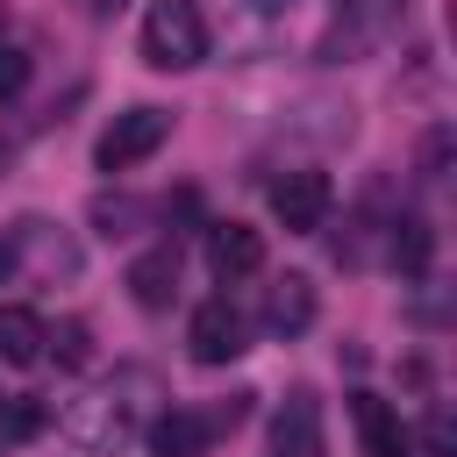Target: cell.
Instances as JSON below:
<instances>
[{
  "label": "cell",
  "mask_w": 457,
  "mask_h": 457,
  "mask_svg": "<svg viewBox=\"0 0 457 457\" xmlns=\"http://www.w3.org/2000/svg\"><path fill=\"white\" fill-rule=\"evenodd\" d=\"M164 136H171V107H129V114H114V121L100 129L93 164H100V171H129V164H143Z\"/></svg>",
  "instance_id": "277c9868"
},
{
  "label": "cell",
  "mask_w": 457,
  "mask_h": 457,
  "mask_svg": "<svg viewBox=\"0 0 457 457\" xmlns=\"http://www.w3.org/2000/svg\"><path fill=\"white\" fill-rule=\"evenodd\" d=\"M29 86V50L21 43H0V100H14Z\"/></svg>",
  "instance_id": "e0dca14e"
},
{
  "label": "cell",
  "mask_w": 457,
  "mask_h": 457,
  "mask_svg": "<svg viewBox=\"0 0 457 457\" xmlns=\"http://www.w3.org/2000/svg\"><path fill=\"white\" fill-rule=\"evenodd\" d=\"M186 350H193V364H236L250 350V328H243V314L228 300H207L186 321Z\"/></svg>",
  "instance_id": "52a82bcc"
},
{
  "label": "cell",
  "mask_w": 457,
  "mask_h": 457,
  "mask_svg": "<svg viewBox=\"0 0 457 457\" xmlns=\"http://www.w3.org/2000/svg\"><path fill=\"white\" fill-rule=\"evenodd\" d=\"M171 286H179V250H171V243H157L150 257H136V264H129V293H136L143 307H164V300H171Z\"/></svg>",
  "instance_id": "4fadbf2b"
},
{
  "label": "cell",
  "mask_w": 457,
  "mask_h": 457,
  "mask_svg": "<svg viewBox=\"0 0 457 457\" xmlns=\"http://www.w3.org/2000/svg\"><path fill=\"white\" fill-rule=\"evenodd\" d=\"M350 421H357L364 457H407V428H400L393 400H378V393H350Z\"/></svg>",
  "instance_id": "8fae6325"
},
{
  "label": "cell",
  "mask_w": 457,
  "mask_h": 457,
  "mask_svg": "<svg viewBox=\"0 0 457 457\" xmlns=\"http://www.w3.org/2000/svg\"><path fill=\"white\" fill-rule=\"evenodd\" d=\"M400 21H407V0H336L314 57H321V64H357V57L386 50Z\"/></svg>",
  "instance_id": "7a4b0ae2"
},
{
  "label": "cell",
  "mask_w": 457,
  "mask_h": 457,
  "mask_svg": "<svg viewBox=\"0 0 457 457\" xmlns=\"http://www.w3.org/2000/svg\"><path fill=\"white\" fill-rule=\"evenodd\" d=\"M250 14L257 21H278V14H293V0H250Z\"/></svg>",
  "instance_id": "ffe728a7"
},
{
  "label": "cell",
  "mask_w": 457,
  "mask_h": 457,
  "mask_svg": "<svg viewBox=\"0 0 457 457\" xmlns=\"http://www.w3.org/2000/svg\"><path fill=\"white\" fill-rule=\"evenodd\" d=\"M321 450H328V436H321V400H314L307 386H293V393L278 400V414H271L264 457H321Z\"/></svg>",
  "instance_id": "ba28073f"
},
{
  "label": "cell",
  "mask_w": 457,
  "mask_h": 457,
  "mask_svg": "<svg viewBox=\"0 0 457 457\" xmlns=\"http://www.w3.org/2000/svg\"><path fill=\"white\" fill-rule=\"evenodd\" d=\"M207 57V21L193 0H150L143 14V64L157 71H193Z\"/></svg>",
  "instance_id": "3957f363"
},
{
  "label": "cell",
  "mask_w": 457,
  "mask_h": 457,
  "mask_svg": "<svg viewBox=\"0 0 457 457\" xmlns=\"http://www.w3.org/2000/svg\"><path fill=\"white\" fill-rule=\"evenodd\" d=\"M421 450H428V457H457V428H450V414H443V407L421 421Z\"/></svg>",
  "instance_id": "ac0fdd59"
},
{
  "label": "cell",
  "mask_w": 457,
  "mask_h": 457,
  "mask_svg": "<svg viewBox=\"0 0 457 457\" xmlns=\"http://www.w3.org/2000/svg\"><path fill=\"white\" fill-rule=\"evenodd\" d=\"M43 343H57V364H86L93 350H86V321H57V328H43Z\"/></svg>",
  "instance_id": "2e32d148"
},
{
  "label": "cell",
  "mask_w": 457,
  "mask_h": 457,
  "mask_svg": "<svg viewBox=\"0 0 457 457\" xmlns=\"http://www.w3.org/2000/svg\"><path fill=\"white\" fill-rule=\"evenodd\" d=\"M314 307H321V300H314V278H307V271H286V278L264 293V328L293 343V336L314 328Z\"/></svg>",
  "instance_id": "30bf717a"
},
{
  "label": "cell",
  "mask_w": 457,
  "mask_h": 457,
  "mask_svg": "<svg viewBox=\"0 0 457 457\" xmlns=\"http://www.w3.org/2000/svg\"><path fill=\"white\" fill-rule=\"evenodd\" d=\"M136 393H150V378H143V371H129V378H114V386H100V393H79V400L57 414L64 443H71V450H86V457H114V450H129V436L143 428V400H136Z\"/></svg>",
  "instance_id": "6da1fadb"
},
{
  "label": "cell",
  "mask_w": 457,
  "mask_h": 457,
  "mask_svg": "<svg viewBox=\"0 0 457 457\" xmlns=\"http://www.w3.org/2000/svg\"><path fill=\"white\" fill-rule=\"evenodd\" d=\"M428 250H436L428 221H421V214H400V221H393V264H400L407 278H421V271H428Z\"/></svg>",
  "instance_id": "9a60e30c"
},
{
  "label": "cell",
  "mask_w": 457,
  "mask_h": 457,
  "mask_svg": "<svg viewBox=\"0 0 457 457\" xmlns=\"http://www.w3.org/2000/svg\"><path fill=\"white\" fill-rule=\"evenodd\" d=\"M271 214H278V228L286 236H314L321 221H328V171H278L271 179Z\"/></svg>",
  "instance_id": "8992f818"
},
{
  "label": "cell",
  "mask_w": 457,
  "mask_h": 457,
  "mask_svg": "<svg viewBox=\"0 0 457 457\" xmlns=\"http://www.w3.org/2000/svg\"><path fill=\"white\" fill-rule=\"evenodd\" d=\"M7 250H14V278L21 271H36V278H79V243L57 221H43V214H21L7 228Z\"/></svg>",
  "instance_id": "5b68a950"
},
{
  "label": "cell",
  "mask_w": 457,
  "mask_h": 457,
  "mask_svg": "<svg viewBox=\"0 0 457 457\" xmlns=\"http://www.w3.org/2000/svg\"><path fill=\"white\" fill-rule=\"evenodd\" d=\"M93 221H100L107 236H129V221H136V207H129V200H100V207H93Z\"/></svg>",
  "instance_id": "d6986e66"
},
{
  "label": "cell",
  "mask_w": 457,
  "mask_h": 457,
  "mask_svg": "<svg viewBox=\"0 0 457 457\" xmlns=\"http://www.w3.org/2000/svg\"><path fill=\"white\" fill-rule=\"evenodd\" d=\"M43 314L36 307H0V364H36L43 357Z\"/></svg>",
  "instance_id": "5bb4252c"
},
{
  "label": "cell",
  "mask_w": 457,
  "mask_h": 457,
  "mask_svg": "<svg viewBox=\"0 0 457 457\" xmlns=\"http://www.w3.org/2000/svg\"><path fill=\"white\" fill-rule=\"evenodd\" d=\"M143 436H150V457H200V450L214 443V421H207L200 407H171V414H157Z\"/></svg>",
  "instance_id": "7c38bea8"
},
{
  "label": "cell",
  "mask_w": 457,
  "mask_h": 457,
  "mask_svg": "<svg viewBox=\"0 0 457 457\" xmlns=\"http://www.w3.org/2000/svg\"><path fill=\"white\" fill-rule=\"evenodd\" d=\"M207 271H214L221 286L264 271V236H257L250 221H214V228H207Z\"/></svg>",
  "instance_id": "9c48e42d"
}]
</instances>
